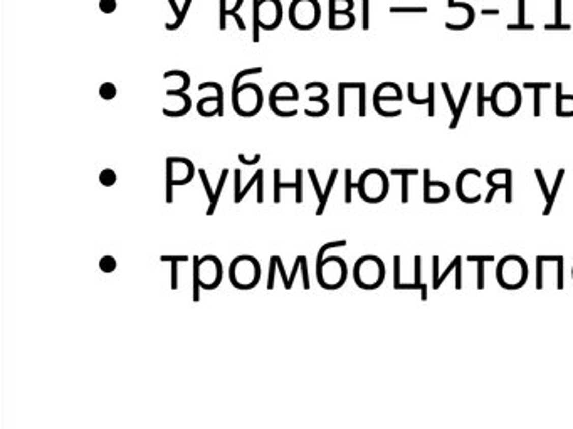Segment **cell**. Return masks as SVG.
Listing matches in <instances>:
<instances>
[{
  "instance_id": "obj_24",
  "label": "cell",
  "mask_w": 573,
  "mask_h": 429,
  "mask_svg": "<svg viewBox=\"0 0 573 429\" xmlns=\"http://www.w3.org/2000/svg\"><path fill=\"white\" fill-rule=\"evenodd\" d=\"M180 96L184 98V108H182V109H177V111H172V109H168V108H163V115H165V117L178 118V117H184V115H187V113L190 111V108H192V100H190V96L187 95V93H182Z\"/></svg>"
},
{
  "instance_id": "obj_31",
  "label": "cell",
  "mask_w": 573,
  "mask_h": 429,
  "mask_svg": "<svg viewBox=\"0 0 573 429\" xmlns=\"http://www.w3.org/2000/svg\"><path fill=\"white\" fill-rule=\"evenodd\" d=\"M116 266H118L116 260L109 254L103 256L101 260H99V269H101L103 273H113L114 269H116Z\"/></svg>"
},
{
  "instance_id": "obj_33",
  "label": "cell",
  "mask_w": 573,
  "mask_h": 429,
  "mask_svg": "<svg viewBox=\"0 0 573 429\" xmlns=\"http://www.w3.org/2000/svg\"><path fill=\"white\" fill-rule=\"evenodd\" d=\"M297 101L299 100V93H291V95H278L276 91L271 90V95H269V103H276V101Z\"/></svg>"
},
{
  "instance_id": "obj_16",
  "label": "cell",
  "mask_w": 573,
  "mask_h": 429,
  "mask_svg": "<svg viewBox=\"0 0 573 429\" xmlns=\"http://www.w3.org/2000/svg\"><path fill=\"white\" fill-rule=\"evenodd\" d=\"M471 88H472V82H466V86H464V91H462V95H461V101H459V104H457V108H456V113L453 115V122H450V125H449V128H450V130H454L456 126H457V123H459L461 113H462V109H464V104H466V100H467V96H469V91H471Z\"/></svg>"
},
{
  "instance_id": "obj_30",
  "label": "cell",
  "mask_w": 573,
  "mask_h": 429,
  "mask_svg": "<svg viewBox=\"0 0 573 429\" xmlns=\"http://www.w3.org/2000/svg\"><path fill=\"white\" fill-rule=\"evenodd\" d=\"M491 101V96L484 95V82H477V117L484 115V103Z\"/></svg>"
},
{
  "instance_id": "obj_51",
  "label": "cell",
  "mask_w": 573,
  "mask_h": 429,
  "mask_svg": "<svg viewBox=\"0 0 573 429\" xmlns=\"http://www.w3.org/2000/svg\"><path fill=\"white\" fill-rule=\"evenodd\" d=\"M518 24H525V0H518Z\"/></svg>"
},
{
  "instance_id": "obj_28",
  "label": "cell",
  "mask_w": 573,
  "mask_h": 429,
  "mask_svg": "<svg viewBox=\"0 0 573 429\" xmlns=\"http://www.w3.org/2000/svg\"><path fill=\"white\" fill-rule=\"evenodd\" d=\"M116 179H118L116 172L111 168H104V170H101V174H99V182H101V185H104V187L114 185L116 184Z\"/></svg>"
},
{
  "instance_id": "obj_53",
  "label": "cell",
  "mask_w": 573,
  "mask_h": 429,
  "mask_svg": "<svg viewBox=\"0 0 573 429\" xmlns=\"http://www.w3.org/2000/svg\"><path fill=\"white\" fill-rule=\"evenodd\" d=\"M276 260H278V266H279V273H281V276H283V283H284V286L289 283V278L286 276V271H284V265L283 263H281V258L279 256H276Z\"/></svg>"
},
{
  "instance_id": "obj_18",
  "label": "cell",
  "mask_w": 573,
  "mask_h": 429,
  "mask_svg": "<svg viewBox=\"0 0 573 429\" xmlns=\"http://www.w3.org/2000/svg\"><path fill=\"white\" fill-rule=\"evenodd\" d=\"M229 175V168H224L222 174H220V179H219V184H217V189L214 192V197L210 201V206H208V211H207V216H212L214 211H216L217 207V202L220 199V194H222V189H224V184H225V179H227Z\"/></svg>"
},
{
  "instance_id": "obj_26",
  "label": "cell",
  "mask_w": 573,
  "mask_h": 429,
  "mask_svg": "<svg viewBox=\"0 0 573 429\" xmlns=\"http://www.w3.org/2000/svg\"><path fill=\"white\" fill-rule=\"evenodd\" d=\"M173 202V163L167 160V204Z\"/></svg>"
},
{
  "instance_id": "obj_43",
  "label": "cell",
  "mask_w": 573,
  "mask_h": 429,
  "mask_svg": "<svg viewBox=\"0 0 573 429\" xmlns=\"http://www.w3.org/2000/svg\"><path fill=\"white\" fill-rule=\"evenodd\" d=\"M198 175H200L202 184H203V187H205V192H207L208 202H210V201H212V197H214V192H212V189H210V182H208L207 172H205V170H203V168H200V170H198Z\"/></svg>"
},
{
  "instance_id": "obj_25",
  "label": "cell",
  "mask_w": 573,
  "mask_h": 429,
  "mask_svg": "<svg viewBox=\"0 0 573 429\" xmlns=\"http://www.w3.org/2000/svg\"><path fill=\"white\" fill-rule=\"evenodd\" d=\"M190 5H192V0H185V2H184V7H182L180 15H178L177 19H175L173 24H165V29H167V31H177V29H180V25L184 24L185 15H187V12H189Z\"/></svg>"
},
{
  "instance_id": "obj_39",
  "label": "cell",
  "mask_w": 573,
  "mask_h": 429,
  "mask_svg": "<svg viewBox=\"0 0 573 429\" xmlns=\"http://www.w3.org/2000/svg\"><path fill=\"white\" fill-rule=\"evenodd\" d=\"M296 184H297V189H296V204H301V201H303V170L301 168L296 170Z\"/></svg>"
},
{
  "instance_id": "obj_15",
  "label": "cell",
  "mask_w": 573,
  "mask_h": 429,
  "mask_svg": "<svg viewBox=\"0 0 573 429\" xmlns=\"http://www.w3.org/2000/svg\"><path fill=\"white\" fill-rule=\"evenodd\" d=\"M336 175H338V168H333V170H331V174H329V179H328L326 189H324V192H323V199L319 201V206H318V209H316V216H321V214L324 212V207H326V204H328L329 194H331V189H333V185H335V182H336Z\"/></svg>"
},
{
  "instance_id": "obj_20",
  "label": "cell",
  "mask_w": 573,
  "mask_h": 429,
  "mask_svg": "<svg viewBox=\"0 0 573 429\" xmlns=\"http://www.w3.org/2000/svg\"><path fill=\"white\" fill-rule=\"evenodd\" d=\"M467 261H477V288H484V263L494 261V256H467Z\"/></svg>"
},
{
  "instance_id": "obj_45",
  "label": "cell",
  "mask_w": 573,
  "mask_h": 429,
  "mask_svg": "<svg viewBox=\"0 0 573 429\" xmlns=\"http://www.w3.org/2000/svg\"><path fill=\"white\" fill-rule=\"evenodd\" d=\"M442 90H444V95H445V98H447V103H449V106H450V111H453V115L456 113V103H454V98H453V93H450V88H449V84L447 82H442Z\"/></svg>"
},
{
  "instance_id": "obj_46",
  "label": "cell",
  "mask_w": 573,
  "mask_h": 429,
  "mask_svg": "<svg viewBox=\"0 0 573 429\" xmlns=\"http://www.w3.org/2000/svg\"><path fill=\"white\" fill-rule=\"evenodd\" d=\"M541 115V90H534V117Z\"/></svg>"
},
{
  "instance_id": "obj_38",
  "label": "cell",
  "mask_w": 573,
  "mask_h": 429,
  "mask_svg": "<svg viewBox=\"0 0 573 429\" xmlns=\"http://www.w3.org/2000/svg\"><path fill=\"white\" fill-rule=\"evenodd\" d=\"M99 10L103 14H113L116 10V0H99Z\"/></svg>"
},
{
  "instance_id": "obj_41",
  "label": "cell",
  "mask_w": 573,
  "mask_h": 429,
  "mask_svg": "<svg viewBox=\"0 0 573 429\" xmlns=\"http://www.w3.org/2000/svg\"><path fill=\"white\" fill-rule=\"evenodd\" d=\"M365 82L360 81V86H358V91H360V109H358V115L360 117H365L367 115V104H365Z\"/></svg>"
},
{
  "instance_id": "obj_36",
  "label": "cell",
  "mask_w": 573,
  "mask_h": 429,
  "mask_svg": "<svg viewBox=\"0 0 573 429\" xmlns=\"http://www.w3.org/2000/svg\"><path fill=\"white\" fill-rule=\"evenodd\" d=\"M345 90H346L345 82H338V117H343L345 115Z\"/></svg>"
},
{
  "instance_id": "obj_6",
  "label": "cell",
  "mask_w": 573,
  "mask_h": 429,
  "mask_svg": "<svg viewBox=\"0 0 573 429\" xmlns=\"http://www.w3.org/2000/svg\"><path fill=\"white\" fill-rule=\"evenodd\" d=\"M496 276H498V281L503 288H508V290L521 288L528 278L526 263L518 256L504 258V260L499 261Z\"/></svg>"
},
{
  "instance_id": "obj_47",
  "label": "cell",
  "mask_w": 573,
  "mask_h": 429,
  "mask_svg": "<svg viewBox=\"0 0 573 429\" xmlns=\"http://www.w3.org/2000/svg\"><path fill=\"white\" fill-rule=\"evenodd\" d=\"M234 174H235V204H240V192H242V189H240V170L237 168Z\"/></svg>"
},
{
  "instance_id": "obj_22",
  "label": "cell",
  "mask_w": 573,
  "mask_h": 429,
  "mask_svg": "<svg viewBox=\"0 0 573 429\" xmlns=\"http://www.w3.org/2000/svg\"><path fill=\"white\" fill-rule=\"evenodd\" d=\"M563 175H565V168H560L558 170V175H556V179H555V185H553V189H552V194H550V201L547 202V206H545V209H543V216H548V214L552 212L555 197H556V194H558V189H560L561 180H563Z\"/></svg>"
},
{
  "instance_id": "obj_42",
  "label": "cell",
  "mask_w": 573,
  "mask_h": 429,
  "mask_svg": "<svg viewBox=\"0 0 573 429\" xmlns=\"http://www.w3.org/2000/svg\"><path fill=\"white\" fill-rule=\"evenodd\" d=\"M534 174H536V177H538V182H539V185H541V190H543V195H545V201H550V194H552V192L548 190V185H547V182H545V175H543V172L539 168H536L534 170Z\"/></svg>"
},
{
  "instance_id": "obj_40",
  "label": "cell",
  "mask_w": 573,
  "mask_h": 429,
  "mask_svg": "<svg viewBox=\"0 0 573 429\" xmlns=\"http://www.w3.org/2000/svg\"><path fill=\"white\" fill-rule=\"evenodd\" d=\"M511 185H513V172L508 168V172H506V204H509L511 201H513V194H511Z\"/></svg>"
},
{
  "instance_id": "obj_21",
  "label": "cell",
  "mask_w": 573,
  "mask_h": 429,
  "mask_svg": "<svg viewBox=\"0 0 573 429\" xmlns=\"http://www.w3.org/2000/svg\"><path fill=\"white\" fill-rule=\"evenodd\" d=\"M547 31H570L571 25L570 24H561V0H555V24H547L545 25Z\"/></svg>"
},
{
  "instance_id": "obj_50",
  "label": "cell",
  "mask_w": 573,
  "mask_h": 429,
  "mask_svg": "<svg viewBox=\"0 0 573 429\" xmlns=\"http://www.w3.org/2000/svg\"><path fill=\"white\" fill-rule=\"evenodd\" d=\"M259 160H261V153H256L254 158H251V160H247V158L244 157V153H239V162L242 165H256Z\"/></svg>"
},
{
  "instance_id": "obj_54",
  "label": "cell",
  "mask_w": 573,
  "mask_h": 429,
  "mask_svg": "<svg viewBox=\"0 0 573 429\" xmlns=\"http://www.w3.org/2000/svg\"><path fill=\"white\" fill-rule=\"evenodd\" d=\"M168 2H170V7H172V10H173V12H175V17H178V15H180V12H182V9L178 7V5H177V2H175V0H168Z\"/></svg>"
},
{
  "instance_id": "obj_3",
  "label": "cell",
  "mask_w": 573,
  "mask_h": 429,
  "mask_svg": "<svg viewBox=\"0 0 573 429\" xmlns=\"http://www.w3.org/2000/svg\"><path fill=\"white\" fill-rule=\"evenodd\" d=\"M356 189L363 201L368 204H377L388 194V179L385 172L378 168L365 170L360 177V182L356 184Z\"/></svg>"
},
{
  "instance_id": "obj_1",
  "label": "cell",
  "mask_w": 573,
  "mask_h": 429,
  "mask_svg": "<svg viewBox=\"0 0 573 429\" xmlns=\"http://www.w3.org/2000/svg\"><path fill=\"white\" fill-rule=\"evenodd\" d=\"M230 281L239 290H251L261 279V265L252 256H239L230 265Z\"/></svg>"
},
{
  "instance_id": "obj_12",
  "label": "cell",
  "mask_w": 573,
  "mask_h": 429,
  "mask_svg": "<svg viewBox=\"0 0 573 429\" xmlns=\"http://www.w3.org/2000/svg\"><path fill=\"white\" fill-rule=\"evenodd\" d=\"M392 175H402V202H409V175H417V168H394Z\"/></svg>"
},
{
  "instance_id": "obj_23",
  "label": "cell",
  "mask_w": 573,
  "mask_h": 429,
  "mask_svg": "<svg viewBox=\"0 0 573 429\" xmlns=\"http://www.w3.org/2000/svg\"><path fill=\"white\" fill-rule=\"evenodd\" d=\"M261 19H259V0H252V42H259Z\"/></svg>"
},
{
  "instance_id": "obj_13",
  "label": "cell",
  "mask_w": 573,
  "mask_h": 429,
  "mask_svg": "<svg viewBox=\"0 0 573 429\" xmlns=\"http://www.w3.org/2000/svg\"><path fill=\"white\" fill-rule=\"evenodd\" d=\"M175 76H178V78L184 79V86H180L178 90H167V96H180L182 93H187L190 86V76L185 73V71H167V73L163 74L165 79H170V78H175Z\"/></svg>"
},
{
  "instance_id": "obj_11",
  "label": "cell",
  "mask_w": 573,
  "mask_h": 429,
  "mask_svg": "<svg viewBox=\"0 0 573 429\" xmlns=\"http://www.w3.org/2000/svg\"><path fill=\"white\" fill-rule=\"evenodd\" d=\"M414 82H409V100H410V103H414V104H427L429 106V117H434L435 115V104H434V95H435V84L434 82H429L427 84V98L426 100H418V98H415V95H414Z\"/></svg>"
},
{
  "instance_id": "obj_35",
  "label": "cell",
  "mask_w": 573,
  "mask_h": 429,
  "mask_svg": "<svg viewBox=\"0 0 573 429\" xmlns=\"http://www.w3.org/2000/svg\"><path fill=\"white\" fill-rule=\"evenodd\" d=\"M390 12L392 14H426L427 7H390Z\"/></svg>"
},
{
  "instance_id": "obj_17",
  "label": "cell",
  "mask_w": 573,
  "mask_h": 429,
  "mask_svg": "<svg viewBox=\"0 0 573 429\" xmlns=\"http://www.w3.org/2000/svg\"><path fill=\"white\" fill-rule=\"evenodd\" d=\"M281 189H297V184L281 182V170L274 168V204L281 202Z\"/></svg>"
},
{
  "instance_id": "obj_7",
  "label": "cell",
  "mask_w": 573,
  "mask_h": 429,
  "mask_svg": "<svg viewBox=\"0 0 573 429\" xmlns=\"http://www.w3.org/2000/svg\"><path fill=\"white\" fill-rule=\"evenodd\" d=\"M198 279H200V288L214 290L222 281V263L219 258L208 254L202 258L198 263Z\"/></svg>"
},
{
  "instance_id": "obj_34",
  "label": "cell",
  "mask_w": 573,
  "mask_h": 429,
  "mask_svg": "<svg viewBox=\"0 0 573 429\" xmlns=\"http://www.w3.org/2000/svg\"><path fill=\"white\" fill-rule=\"evenodd\" d=\"M361 9H363V20H361V29L363 31H368L370 29V12H368V9H370V0H363L361 2Z\"/></svg>"
},
{
  "instance_id": "obj_19",
  "label": "cell",
  "mask_w": 573,
  "mask_h": 429,
  "mask_svg": "<svg viewBox=\"0 0 573 429\" xmlns=\"http://www.w3.org/2000/svg\"><path fill=\"white\" fill-rule=\"evenodd\" d=\"M461 265H462V258H461V256H456V258H454V261L447 266V269H445V271H444L442 274H439L437 278H434V279H432V288H434V290H439L440 286H442V283L445 281V278H447L453 271H456V269L459 268Z\"/></svg>"
},
{
  "instance_id": "obj_14",
  "label": "cell",
  "mask_w": 573,
  "mask_h": 429,
  "mask_svg": "<svg viewBox=\"0 0 573 429\" xmlns=\"http://www.w3.org/2000/svg\"><path fill=\"white\" fill-rule=\"evenodd\" d=\"M160 261L172 263V290H178V263L189 261V256H160Z\"/></svg>"
},
{
  "instance_id": "obj_10",
  "label": "cell",
  "mask_w": 573,
  "mask_h": 429,
  "mask_svg": "<svg viewBox=\"0 0 573 429\" xmlns=\"http://www.w3.org/2000/svg\"><path fill=\"white\" fill-rule=\"evenodd\" d=\"M556 115L573 117V95H563V84L556 82Z\"/></svg>"
},
{
  "instance_id": "obj_2",
  "label": "cell",
  "mask_w": 573,
  "mask_h": 429,
  "mask_svg": "<svg viewBox=\"0 0 573 429\" xmlns=\"http://www.w3.org/2000/svg\"><path fill=\"white\" fill-rule=\"evenodd\" d=\"M355 283L363 290H373L382 284L385 278V266L377 256H363L355 263Z\"/></svg>"
},
{
  "instance_id": "obj_4",
  "label": "cell",
  "mask_w": 573,
  "mask_h": 429,
  "mask_svg": "<svg viewBox=\"0 0 573 429\" xmlns=\"http://www.w3.org/2000/svg\"><path fill=\"white\" fill-rule=\"evenodd\" d=\"M321 17V7L318 0H293L289 5V20L294 29H315Z\"/></svg>"
},
{
  "instance_id": "obj_55",
  "label": "cell",
  "mask_w": 573,
  "mask_h": 429,
  "mask_svg": "<svg viewBox=\"0 0 573 429\" xmlns=\"http://www.w3.org/2000/svg\"><path fill=\"white\" fill-rule=\"evenodd\" d=\"M482 14H484V15H498V14H499V10H498V9H494V10L482 9Z\"/></svg>"
},
{
  "instance_id": "obj_9",
  "label": "cell",
  "mask_w": 573,
  "mask_h": 429,
  "mask_svg": "<svg viewBox=\"0 0 573 429\" xmlns=\"http://www.w3.org/2000/svg\"><path fill=\"white\" fill-rule=\"evenodd\" d=\"M242 4H244V0H237L234 7L229 10L227 7H225V0H219V12H220L219 29H220V31H225V29H227V24H225V19H227L229 15H232V17L235 19V22H237V25H239V29H240V31H244V29H246L244 20H242L240 14H239V10H240V7H242Z\"/></svg>"
},
{
  "instance_id": "obj_44",
  "label": "cell",
  "mask_w": 573,
  "mask_h": 429,
  "mask_svg": "<svg viewBox=\"0 0 573 429\" xmlns=\"http://www.w3.org/2000/svg\"><path fill=\"white\" fill-rule=\"evenodd\" d=\"M308 174H310V179H311V182H313V187H315V192H316V195H318V201H321V199H323V192H321V189H319V184H318V177H316L315 168H310V170H308Z\"/></svg>"
},
{
  "instance_id": "obj_32",
  "label": "cell",
  "mask_w": 573,
  "mask_h": 429,
  "mask_svg": "<svg viewBox=\"0 0 573 429\" xmlns=\"http://www.w3.org/2000/svg\"><path fill=\"white\" fill-rule=\"evenodd\" d=\"M351 189H356V184L351 182V168L345 170V202H351Z\"/></svg>"
},
{
  "instance_id": "obj_52",
  "label": "cell",
  "mask_w": 573,
  "mask_h": 429,
  "mask_svg": "<svg viewBox=\"0 0 573 429\" xmlns=\"http://www.w3.org/2000/svg\"><path fill=\"white\" fill-rule=\"evenodd\" d=\"M509 31H533L534 25L533 24H508Z\"/></svg>"
},
{
  "instance_id": "obj_5",
  "label": "cell",
  "mask_w": 573,
  "mask_h": 429,
  "mask_svg": "<svg viewBox=\"0 0 573 429\" xmlns=\"http://www.w3.org/2000/svg\"><path fill=\"white\" fill-rule=\"evenodd\" d=\"M493 111L499 117H511L521 106V91L513 82H501L491 95Z\"/></svg>"
},
{
  "instance_id": "obj_27",
  "label": "cell",
  "mask_w": 573,
  "mask_h": 429,
  "mask_svg": "<svg viewBox=\"0 0 573 429\" xmlns=\"http://www.w3.org/2000/svg\"><path fill=\"white\" fill-rule=\"evenodd\" d=\"M116 95H118V90L113 82L108 81V82H103V84L99 86V96H101L103 100H113Z\"/></svg>"
},
{
  "instance_id": "obj_49",
  "label": "cell",
  "mask_w": 573,
  "mask_h": 429,
  "mask_svg": "<svg viewBox=\"0 0 573 429\" xmlns=\"http://www.w3.org/2000/svg\"><path fill=\"white\" fill-rule=\"evenodd\" d=\"M525 88H528V90H550V88H552V84H550V82H525Z\"/></svg>"
},
{
  "instance_id": "obj_29",
  "label": "cell",
  "mask_w": 573,
  "mask_h": 429,
  "mask_svg": "<svg viewBox=\"0 0 573 429\" xmlns=\"http://www.w3.org/2000/svg\"><path fill=\"white\" fill-rule=\"evenodd\" d=\"M194 301H200V279H198V263L200 258L194 256Z\"/></svg>"
},
{
  "instance_id": "obj_37",
  "label": "cell",
  "mask_w": 573,
  "mask_h": 429,
  "mask_svg": "<svg viewBox=\"0 0 573 429\" xmlns=\"http://www.w3.org/2000/svg\"><path fill=\"white\" fill-rule=\"evenodd\" d=\"M306 256H297L296 258V261H294V265H293V271H291V276H289V283L284 286L286 290H291V286H293V283H294V278H296V274H297V271H299V268H301V265H303V260H305Z\"/></svg>"
},
{
  "instance_id": "obj_8",
  "label": "cell",
  "mask_w": 573,
  "mask_h": 429,
  "mask_svg": "<svg viewBox=\"0 0 573 429\" xmlns=\"http://www.w3.org/2000/svg\"><path fill=\"white\" fill-rule=\"evenodd\" d=\"M449 197V185L444 182H432L431 170H424V201L427 204L444 202Z\"/></svg>"
},
{
  "instance_id": "obj_48",
  "label": "cell",
  "mask_w": 573,
  "mask_h": 429,
  "mask_svg": "<svg viewBox=\"0 0 573 429\" xmlns=\"http://www.w3.org/2000/svg\"><path fill=\"white\" fill-rule=\"evenodd\" d=\"M420 265H422V258L415 256V284L422 286V288H427L426 284L420 283Z\"/></svg>"
}]
</instances>
